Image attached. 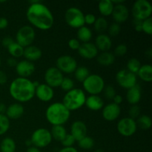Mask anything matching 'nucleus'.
Wrapping results in <instances>:
<instances>
[{"label":"nucleus","instance_id":"obj_1","mask_svg":"<svg viewBox=\"0 0 152 152\" xmlns=\"http://www.w3.org/2000/svg\"><path fill=\"white\" fill-rule=\"evenodd\" d=\"M26 18L32 27L48 31L53 27L54 17L50 9L39 0H31L26 11Z\"/></svg>","mask_w":152,"mask_h":152},{"label":"nucleus","instance_id":"obj_2","mask_svg":"<svg viewBox=\"0 0 152 152\" xmlns=\"http://www.w3.org/2000/svg\"><path fill=\"white\" fill-rule=\"evenodd\" d=\"M9 93L19 103H24L31 101L35 96V86L28 78L17 77L10 83Z\"/></svg>","mask_w":152,"mask_h":152},{"label":"nucleus","instance_id":"obj_3","mask_svg":"<svg viewBox=\"0 0 152 152\" xmlns=\"http://www.w3.org/2000/svg\"><path fill=\"white\" fill-rule=\"evenodd\" d=\"M71 111L67 109L62 102H53L45 111V117L48 122L53 126H63L69 120Z\"/></svg>","mask_w":152,"mask_h":152},{"label":"nucleus","instance_id":"obj_4","mask_svg":"<svg viewBox=\"0 0 152 152\" xmlns=\"http://www.w3.org/2000/svg\"><path fill=\"white\" fill-rule=\"evenodd\" d=\"M86 97V93L83 89L74 88L65 93L62 102L70 111H77L85 105Z\"/></svg>","mask_w":152,"mask_h":152},{"label":"nucleus","instance_id":"obj_5","mask_svg":"<svg viewBox=\"0 0 152 152\" xmlns=\"http://www.w3.org/2000/svg\"><path fill=\"white\" fill-rule=\"evenodd\" d=\"M83 87L90 95H99L105 88V80L99 74H90L83 83Z\"/></svg>","mask_w":152,"mask_h":152},{"label":"nucleus","instance_id":"obj_6","mask_svg":"<svg viewBox=\"0 0 152 152\" xmlns=\"http://www.w3.org/2000/svg\"><path fill=\"white\" fill-rule=\"evenodd\" d=\"M132 13L134 19L142 22L151 17V4L147 0H137L132 6Z\"/></svg>","mask_w":152,"mask_h":152},{"label":"nucleus","instance_id":"obj_7","mask_svg":"<svg viewBox=\"0 0 152 152\" xmlns=\"http://www.w3.org/2000/svg\"><path fill=\"white\" fill-rule=\"evenodd\" d=\"M52 137L50 132L45 128H39L34 131L31 137V140L32 146L37 148H42L48 146L52 142Z\"/></svg>","mask_w":152,"mask_h":152},{"label":"nucleus","instance_id":"obj_8","mask_svg":"<svg viewBox=\"0 0 152 152\" xmlns=\"http://www.w3.org/2000/svg\"><path fill=\"white\" fill-rule=\"evenodd\" d=\"M65 19L67 25L72 28L79 29L85 25V14L78 7H71L67 9Z\"/></svg>","mask_w":152,"mask_h":152},{"label":"nucleus","instance_id":"obj_9","mask_svg":"<svg viewBox=\"0 0 152 152\" xmlns=\"http://www.w3.org/2000/svg\"><path fill=\"white\" fill-rule=\"evenodd\" d=\"M36 38L34 28L31 25H24L17 31L16 34V42L24 48L31 45Z\"/></svg>","mask_w":152,"mask_h":152},{"label":"nucleus","instance_id":"obj_10","mask_svg":"<svg viewBox=\"0 0 152 152\" xmlns=\"http://www.w3.org/2000/svg\"><path fill=\"white\" fill-rule=\"evenodd\" d=\"M116 81L120 87L128 90L137 84V76L127 69H122L116 74Z\"/></svg>","mask_w":152,"mask_h":152},{"label":"nucleus","instance_id":"obj_11","mask_svg":"<svg viewBox=\"0 0 152 152\" xmlns=\"http://www.w3.org/2000/svg\"><path fill=\"white\" fill-rule=\"evenodd\" d=\"M117 129L119 134L123 137H129L136 133L137 130V125L136 120L130 118L129 117H124L119 120L117 125Z\"/></svg>","mask_w":152,"mask_h":152},{"label":"nucleus","instance_id":"obj_12","mask_svg":"<svg viewBox=\"0 0 152 152\" xmlns=\"http://www.w3.org/2000/svg\"><path fill=\"white\" fill-rule=\"evenodd\" d=\"M77 67V60L69 55H62L56 59V68L62 74H73Z\"/></svg>","mask_w":152,"mask_h":152},{"label":"nucleus","instance_id":"obj_13","mask_svg":"<svg viewBox=\"0 0 152 152\" xmlns=\"http://www.w3.org/2000/svg\"><path fill=\"white\" fill-rule=\"evenodd\" d=\"M63 78V74L56 67H50L46 70L44 74L45 84L52 88L59 87Z\"/></svg>","mask_w":152,"mask_h":152},{"label":"nucleus","instance_id":"obj_14","mask_svg":"<svg viewBox=\"0 0 152 152\" xmlns=\"http://www.w3.org/2000/svg\"><path fill=\"white\" fill-rule=\"evenodd\" d=\"M102 116L103 119L106 121L113 122L115 121L121 114V108L119 105L111 102L104 105L102 108Z\"/></svg>","mask_w":152,"mask_h":152},{"label":"nucleus","instance_id":"obj_15","mask_svg":"<svg viewBox=\"0 0 152 152\" xmlns=\"http://www.w3.org/2000/svg\"><path fill=\"white\" fill-rule=\"evenodd\" d=\"M35 96L42 102H50L54 96V91L45 83H42L35 88Z\"/></svg>","mask_w":152,"mask_h":152},{"label":"nucleus","instance_id":"obj_16","mask_svg":"<svg viewBox=\"0 0 152 152\" xmlns=\"http://www.w3.org/2000/svg\"><path fill=\"white\" fill-rule=\"evenodd\" d=\"M77 51L81 57L88 60L96 58L97 55L99 54V50L95 46L94 43L92 42L81 43V45Z\"/></svg>","mask_w":152,"mask_h":152},{"label":"nucleus","instance_id":"obj_17","mask_svg":"<svg viewBox=\"0 0 152 152\" xmlns=\"http://www.w3.org/2000/svg\"><path fill=\"white\" fill-rule=\"evenodd\" d=\"M15 68H16V74L19 75V77L22 78H28L31 77L36 69L34 62H29L26 59L18 62Z\"/></svg>","mask_w":152,"mask_h":152},{"label":"nucleus","instance_id":"obj_18","mask_svg":"<svg viewBox=\"0 0 152 152\" xmlns=\"http://www.w3.org/2000/svg\"><path fill=\"white\" fill-rule=\"evenodd\" d=\"M88 128L86 123L81 120H77L74 122L71 126V134L76 142H78L80 140L87 136Z\"/></svg>","mask_w":152,"mask_h":152},{"label":"nucleus","instance_id":"obj_19","mask_svg":"<svg viewBox=\"0 0 152 152\" xmlns=\"http://www.w3.org/2000/svg\"><path fill=\"white\" fill-rule=\"evenodd\" d=\"M111 16H112L113 19L116 23H123L126 21H127V19L129 17V8L124 4L114 5Z\"/></svg>","mask_w":152,"mask_h":152},{"label":"nucleus","instance_id":"obj_20","mask_svg":"<svg viewBox=\"0 0 152 152\" xmlns=\"http://www.w3.org/2000/svg\"><path fill=\"white\" fill-rule=\"evenodd\" d=\"M25 108L23 105L19 102H15L7 107L5 115L9 120H18L23 116Z\"/></svg>","mask_w":152,"mask_h":152},{"label":"nucleus","instance_id":"obj_21","mask_svg":"<svg viewBox=\"0 0 152 152\" xmlns=\"http://www.w3.org/2000/svg\"><path fill=\"white\" fill-rule=\"evenodd\" d=\"M95 46L98 50L101 52L109 51L112 46V41L111 37L105 34H100L95 39Z\"/></svg>","mask_w":152,"mask_h":152},{"label":"nucleus","instance_id":"obj_22","mask_svg":"<svg viewBox=\"0 0 152 152\" xmlns=\"http://www.w3.org/2000/svg\"><path fill=\"white\" fill-rule=\"evenodd\" d=\"M42 52L41 49L37 46L31 45L24 48L23 56L26 60L29 61V62H36V61L39 60L42 57Z\"/></svg>","mask_w":152,"mask_h":152},{"label":"nucleus","instance_id":"obj_23","mask_svg":"<svg viewBox=\"0 0 152 152\" xmlns=\"http://www.w3.org/2000/svg\"><path fill=\"white\" fill-rule=\"evenodd\" d=\"M85 105L91 111H97L102 109L104 101L99 95H89L86 97Z\"/></svg>","mask_w":152,"mask_h":152},{"label":"nucleus","instance_id":"obj_24","mask_svg":"<svg viewBox=\"0 0 152 152\" xmlns=\"http://www.w3.org/2000/svg\"><path fill=\"white\" fill-rule=\"evenodd\" d=\"M142 96L141 88L139 85L137 84L134 87L128 89L126 93V99L130 105H137L140 102Z\"/></svg>","mask_w":152,"mask_h":152},{"label":"nucleus","instance_id":"obj_25","mask_svg":"<svg viewBox=\"0 0 152 152\" xmlns=\"http://www.w3.org/2000/svg\"><path fill=\"white\" fill-rule=\"evenodd\" d=\"M116 56L113 53L110 51L101 52L96 56V61L102 66L108 67L113 65L115 62Z\"/></svg>","mask_w":152,"mask_h":152},{"label":"nucleus","instance_id":"obj_26","mask_svg":"<svg viewBox=\"0 0 152 152\" xmlns=\"http://www.w3.org/2000/svg\"><path fill=\"white\" fill-rule=\"evenodd\" d=\"M77 39L81 43L90 42L93 37V33L91 30L86 26H83L80 28L77 29Z\"/></svg>","mask_w":152,"mask_h":152},{"label":"nucleus","instance_id":"obj_27","mask_svg":"<svg viewBox=\"0 0 152 152\" xmlns=\"http://www.w3.org/2000/svg\"><path fill=\"white\" fill-rule=\"evenodd\" d=\"M137 76L145 83H151L152 81V67L149 64L141 65Z\"/></svg>","mask_w":152,"mask_h":152},{"label":"nucleus","instance_id":"obj_28","mask_svg":"<svg viewBox=\"0 0 152 152\" xmlns=\"http://www.w3.org/2000/svg\"><path fill=\"white\" fill-rule=\"evenodd\" d=\"M114 4L111 0H102L98 4V10L103 16H109L112 14L114 10Z\"/></svg>","mask_w":152,"mask_h":152},{"label":"nucleus","instance_id":"obj_29","mask_svg":"<svg viewBox=\"0 0 152 152\" xmlns=\"http://www.w3.org/2000/svg\"><path fill=\"white\" fill-rule=\"evenodd\" d=\"M16 144L11 137H4L0 143V152H16Z\"/></svg>","mask_w":152,"mask_h":152},{"label":"nucleus","instance_id":"obj_30","mask_svg":"<svg viewBox=\"0 0 152 152\" xmlns=\"http://www.w3.org/2000/svg\"><path fill=\"white\" fill-rule=\"evenodd\" d=\"M50 132L52 139H54L55 140L59 141V142H61L68 134L66 129L63 126H52V129Z\"/></svg>","mask_w":152,"mask_h":152},{"label":"nucleus","instance_id":"obj_31","mask_svg":"<svg viewBox=\"0 0 152 152\" xmlns=\"http://www.w3.org/2000/svg\"><path fill=\"white\" fill-rule=\"evenodd\" d=\"M7 52L10 55V57L15 58H20L23 56L24 53V48L22 47L20 45L18 44L17 42H13L11 45L9 46L7 48Z\"/></svg>","mask_w":152,"mask_h":152},{"label":"nucleus","instance_id":"obj_32","mask_svg":"<svg viewBox=\"0 0 152 152\" xmlns=\"http://www.w3.org/2000/svg\"><path fill=\"white\" fill-rule=\"evenodd\" d=\"M76 80L80 83H83L84 80L90 75V71L86 67L78 66L74 72Z\"/></svg>","mask_w":152,"mask_h":152},{"label":"nucleus","instance_id":"obj_33","mask_svg":"<svg viewBox=\"0 0 152 152\" xmlns=\"http://www.w3.org/2000/svg\"><path fill=\"white\" fill-rule=\"evenodd\" d=\"M94 30L97 33L100 34H104L106 30H108V21L106 20L105 17H99L96 18L94 24Z\"/></svg>","mask_w":152,"mask_h":152},{"label":"nucleus","instance_id":"obj_34","mask_svg":"<svg viewBox=\"0 0 152 152\" xmlns=\"http://www.w3.org/2000/svg\"><path fill=\"white\" fill-rule=\"evenodd\" d=\"M137 127L139 126L142 130H148L151 127V119L148 115H141L137 118L136 121Z\"/></svg>","mask_w":152,"mask_h":152},{"label":"nucleus","instance_id":"obj_35","mask_svg":"<svg viewBox=\"0 0 152 152\" xmlns=\"http://www.w3.org/2000/svg\"><path fill=\"white\" fill-rule=\"evenodd\" d=\"M141 65H141V62L139 59H137V58H132V59H130L128 61L127 68L126 69L137 75L138 71L140 68Z\"/></svg>","mask_w":152,"mask_h":152},{"label":"nucleus","instance_id":"obj_36","mask_svg":"<svg viewBox=\"0 0 152 152\" xmlns=\"http://www.w3.org/2000/svg\"><path fill=\"white\" fill-rule=\"evenodd\" d=\"M78 146L83 150H91L94 146V140L91 137L86 136L77 142Z\"/></svg>","mask_w":152,"mask_h":152},{"label":"nucleus","instance_id":"obj_37","mask_svg":"<svg viewBox=\"0 0 152 152\" xmlns=\"http://www.w3.org/2000/svg\"><path fill=\"white\" fill-rule=\"evenodd\" d=\"M10 126V120L6 117L5 114H0V136L7 133Z\"/></svg>","mask_w":152,"mask_h":152},{"label":"nucleus","instance_id":"obj_38","mask_svg":"<svg viewBox=\"0 0 152 152\" xmlns=\"http://www.w3.org/2000/svg\"><path fill=\"white\" fill-rule=\"evenodd\" d=\"M59 87H60L61 88H62V90L64 91H69L74 88V80H73L72 79L69 78V77H64Z\"/></svg>","mask_w":152,"mask_h":152},{"label":"nucleus","instance_id":"obj_39","mask_svg":"<svg viewBox=\"0 0 152 152\" xmlns=\"http://www.w3.org/2000/svg\"><path fill=\"white\" fill-rule=\"evenodd\" d=\"M142 32L147 35L152 34V19L151 17L145 19L142 22Z\"/></svg>","mask_w":152,"mask_h":152},{"label":"nucleus","instance_id":"obj_40","mask_svg":"<svg viewBox=\"0 0 152 152\" xmlns=\"http://www.w3.org/2000/svg\"><path fill=\"white\" fill-rule=\"evenodd\" d=\"M108 31L110 37H117L120 34V31H121V26H120V24L114 22V23H112L111 25L108 26Z\"/></svg>","mask_w":152,"mask_h":152},{"label":"nucleus","instance_id":"obj_41","mask_svg":"<svg viewBox=\"0 0 152 152\" xmlns=\"http://www.w3.org/2000/svg\"><path fill=\"white\" fill-rule=\"evenodd\" d=\"M75 142L76 140H74V138L71 136V134H67L65 137L60 142L64 148H68V147H74L73 145H74Z\"/></svg>","mask_w":152,"mask_h":152},{"label":"nucleus","instance_id":"obj_42","mask_svg":"<svg viewBox=\"0 0 152 152\" xmlns=\"http://www.w3.org/2000/svg\"><path fill=\"white\" fill-rule=\"evenodd\" d=\"M128 51L127 45L125 44H120L115 48L114 49V56H123L126 54Z\"/></svg>","mask_w":152,"mask_h":152},{"label":"nucleus","instance_id":"obj_43","mask_svg":"<svg viewBox=\"0 0 152 152\" xmlns=\"http://www.w3.org/2000/svg\"><path fill=\"white\" fill-rule=\"evenodd\" d=\"M129 117L132 119H136L140 116V108L137 105H132L129 111Z\"/></svg>","mask_w":152,"mask_h":152},{"label":"nucleus","instance_id":"obj_44","mask_svg":"<svg viewBox=\"0 0 152 152\" xmlns=\"http://www.w3.org/2000/svg\"><path fill=\"white\" fill-rule=\"evenodd\" d=\"M103 91L104 94H105V97L108 99H113L114 96H115V95L117 94L115 88L111 86H108L105 87Z\"/></svg>","mask_w":152,"mask_h":152},{"label":"nucleus","instance_id":"obj_45","mask_svg":"<svg viewBox=\"0 0 152 152\" xmlns=\"http://www.w3.org/2000/svg\"><path fill=\"white\" fill-rule=\"evenodd\" d=\"M68 46L70 48L73 50H78L79 48L81 45V42L77 39H71L68 42Z\"/></svg>","mask_w":152,"mask_h":152},{"label":"nucleus","instance_id":"obj_46","mask_svg":"<svg viewBox=\"0 0 152 152\" xmlns=\"http://www.w3.org/2000/svg\"><path fill=\"white\" fill-rule=\"evenodd\" d=\"M96 18L95 15L92 14V13H88V14L85 15V25L87 24L88 25H94L96 21Z\"/></svg>","mask_w":152,"mask_h":152},{"label":"nucleus","instance_id":"obj_47","mask_svg":"<svg viewBox=\"0 0 152 152\" xmlns=\"http://www.w3.org/2000/svg\"><path fill=\"white\" fill-rule=\"evenodd\" d=\"M13 42H15V40L11 37H5L1 40V45H2L3 47L6 48L11 45Z\"/></svg>","mask_w":152,"mask_h":152},{"label":"nucleus","instance_id":"obj_48","mask_svg":"<svg viewBox=\"0 0 152 152\" xmlns=\"http://www.w3.org/2000/svg\"><path fill=\"white\" fill-rule=\"evenodd\" d=\"M7 82V76L3 71L0 70V85L6 84Z\"/></svg>","mask_w":152,"mask_h":152},{"label":"nucleus","instance_id":"obj_49","mask_svg":"<svg viewBox=\"0 0 152 152\" xmlns=\"http://www.w3.org/2000/svg\"><path fill=\"white\" fill-rule=\"evenodd\" d=\"M8 26V20L5 17H0V30L5 29Z\"/></svg>","mask_w":152,"mask_h":152},{"label":"nucleus","instance_id":"obj_50","mask_svg":"<svg viewBox=\"0 0 152 152\" xmlns=\"http://www.w3.org/2000/svg\"><path fill=\"white\" fill-rule=\"evenodd\" d=\"M134 29L137 32H142V22L141 21H138L134 19Z\"/></svg>","mask_w":152,"mask_h":152},{"label":"nucleus","instance_id":"obj_51","mask_svg":"<svg viewBox=\"0 0 152 152\" xmlns=\"http://www.w3.org/2000/svg\"><path fill=\"white\" fill-rule=\"evenodd\" d=\"M17 61L16 59L13 57H10L7 59V65H8L10 68H13V67H16V64H17Z\"/></svg>","mask_w":152,"mask_h":152},{"label":"nucleus","instance_id":"obj_52","mask_svg":"<svg viewBox=\"0 0 152 152\" xmlns=\"http://www.w3.org/2000/svg\"><path fill=\"white\" fill-rule=\"evenodd\" d=\"M112 100H113V102H114V103H115V104H117V105H120V104L123 102V96H122L121 95L116 94L115 96H114V99H113Z\"/></svg>","mask_w":152,"mask_h":152},{"label":"nucleus","instance_id":"obj_53","mask_svg":"<svg viewBox=\"0 0 152 152\" xmlns=\"http://www.w3.org/2000/svg\"><path fill=\"white\" fill-rule=\"evenodd\" d=\"M58 152H78L77 148L74 147H68V148H62L60 150H59Z\"/></svg>","mask_w":152,"mask_h":152},{"label":"nucleus","instance_id":"obj_54","mask_svg":"<svg viewBox=\"0 0 152 152\" xmlns=\"http://www.w3.org/2000/svg\"><path fill=\"white\" fill-rule=\"evenodd\" d=\"M7 107V106H6L5 104L0 102V114H5Z\"/></svg>","mask_w":152,"mask_h":152},{"label":"nucleus","instance_id":"obj_55","mask_svg":"<svg viewBox=\"0 0 152 152\" xmlns=\"http://www.w3.org/2000/svg\"><path fill=\"white\" fill-rule=\"evenodd\" d=\"M27 152H42L39 148H36L34 146H31L28 147V149H27Z\"/></svg>","mask_w":152,"mask_h":152},{"label":"nucleus","instance_id":"obj_56","mask_svg":"<svg viewBox=\"0 0 152 152\" xmlns=\"http://www.w3.org/2000/svg\"><path fill=\"white\" fill-rule=\"evenodd\" d=\"M25 145H26L27 146H28V147H31V146H32V144H31V140L26 141V142H25Z\"/></svg>","mask_w":152,"mask_h":152},{"label":"nucleus","instance_id":"obj_57","mask_svg":"<svg viewBox=\"0 0 152 152\" xmlns=\"http://www.w3.org/2000/svg\"><path fill=\"white\" fill-rule=\"evenodd\" d=\"M145 54L146 55H149V57H151L152 56V51L151 49H149V50H148V51H146V53H145Z\"/></svg>","mask_w":152,"mask_h":152},{"label":"nucleus","instance_id":"obj_58","mask_svg":"<svg viewBox=\"0 0 152 152\" xmlns=\"http://www.w3.org/2000/svg\"><path fill=\"white\" fill-rule=\"evenodd\" d=\"M94 152H104V151L102 149H96Z\"/></svg>","mask_w":152,"mask_h":152},{"label":"nucleus","instance_id":"obj_59","mask_svg":"<svg viewBox=\"0 0 152 152\" xmlns=\"http://www.w3.org/2000/svg\"><path fill=\"white\" fill-rule=\"evenodd\" d=\"M6 1H0V3H4Z\"/></svg>","mask_w":152,"mask_h":152},{"label":"nucleus","instance_id":"obj_60","mask_svg":"<svg viewBox=\"0 0 152 152\" xmlns=\"http://www.w3.org/2000/svg\"><path fill=\"white\" fill-rule=\"evenodd\" d=\"M1 57H0V66H1Z\"/></svg>","mask_w":152,"mask_h":152},{"label":"nucleus","instance_id":"obj_61","mask_svg":"<svg viewBox=\"0 0 152 152\" xmlns=\"http://www.w3.org/2000/svg\"><path fill=\"white\" fill-rule=\"evenodd\" d=\"M149 152H151V151H149Z\"/></svg>","mask_w":152,"mask_h":152}]
</instances>
